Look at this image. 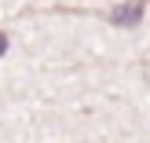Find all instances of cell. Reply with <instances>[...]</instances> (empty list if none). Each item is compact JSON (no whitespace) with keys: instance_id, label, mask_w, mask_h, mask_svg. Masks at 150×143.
I'll return each mask as SVG.
<instances>
[{"instance_id":"obj_1","label":"cell","mask_w":150,"mask_h":143,"mask_svg":"<svg viewBox=\"0 0 150 143\" xmlns=\"http://www.w3.org/2000/svg\"><path fill=\"white\" fill-rule=\"evenodd\" d=\"M146 4H150V0H121V4L106 7V11H103V18H106L110 26H117V29H132V26H139Z\"/></svg>"},{"instance_id":"obj_2","label":"cell","mask_w":150,"mask_h":143,"mask_svg":"<svg viewBox=\"0 0 150 143\" xmlns=\"http://www.w3.org/2000/svg\"><path fill=\"white\" fill-rule=\"evenodd\" d=\"M7 44H11V41H7V33H4V29H0V55H4V51H7Z\"/></svg>"}]
</instances>
